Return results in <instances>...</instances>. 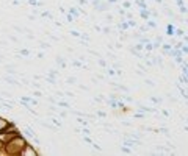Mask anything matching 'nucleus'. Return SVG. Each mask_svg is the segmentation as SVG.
Wrapping results in <instances>:
<instances>
[{
	"instance_id": "f257e3e1",
	"label": "nucleus",
	"mask_w": 188,
	"mask_h": 156,
	"mask_svg": "<svg viewBox=\"0 0 188 156\" xmlns=\"http://www.w3.org/2000/svg\"><path fill=\"white\" fill-rule=\"evenodd\" d=\"M25 145H27V141L23 139V136H21L17 133L14 137H11L5 144V153L6 155H21L22 148L25 147Z\"/></svg>"
},
{
	"instance_id": "f03ea898",
	"label": "nucleus",
	"mask_w": 188,
	"mask_h": 156,
	"mask_svg": "<svg viewBox=\"0 0 188 156\" xmlns=\"http://www.w3.org/2000/svg\"><path fill=\"white\" fill-rule=\"evenodd\" d=\"M2 81H5L6 84H9V86H17L19 84L17 77H13V75H8V74H6L5 77H2Z\"/></svg>"
},
{
	"instance_id": "7ed1b4c3",
	"label": "nucleus",
	"mask_w": 188,
	"mask_h": 156,
	"mask_svg": "<svg viewBox=\"0 0 188 156\" xmlns=\"http://www.w3.org/2000/svg\"><path fill=\"white\" fill-rule=\"evenodd\" d=\"M27 155H32V156H33V155H38V151H36L35 148L32 147V145H28V144H27L25 147L22 148V151H21V156H27Z\"/></svg>"
},
{
	"instance_id": "20e7f679",
	"label": "nucleus",
	"mask_w": 188,
	"mask_h": 156,
	"mask_svg": "<svg viewBox=\"0 0 188 156\" xmlns=\"http://www.w3.org/2000/svg\"><path fill=\"white\" fill-rule=\"evenodd\" d=\"M11 125H13L11 120H6L5 117H2V116H0V133H2L3 130H6V128H9Z\"/></svg>"
},
{
	"instance_id": "39448f33",
	"label": "nucleus",
	"mask_w": 188,
	"mask_h": 156,
	"mask_svg": "<svg viewBox=\"0 0 188 156\" xmlns=\"http://www.w3.org/2000/svg\"><path fill=\"white\" fill-rule=\"evenodd\" d=\"M23 133H25L27 136H30V137H32V136H36V131L33 130L32 127H28V125H25V127H23Z\"/></svg>"
},
{
	"instance_id": "423d86ee",
	"label": "nucleus",
	"mask_w": 188,
	"mask_h": 156,
	"mask_svg": "<svg viewBox=\"0 0 188 156\" xmlns=\"http://www.w3.org/2000/svg\"><path fill=\"white\" fill-rule=\"evenodd\" d=\"M13 30H14V31H17V33H23V31H25V27H19V25H13Z\"/></svg>"
},
{
	"instance_id": "0eeeda50",
	"label": "nucleus",
	"mask_w": 188,
	"mask_h": 156,
	"mask_svg": "<svg viewBox=\"0 0 188 156\" xmlns=\"http://www.w3.org/2000/svg\"><path fill=\"white\" fill-rule=\"evenodd\" d=\"M56 64H58L60 67H66V62H64L63 58H56Z\"/></svg>"
},
{
	"instance_id": "6e6552de",
	"label": "nucleus",
	"mask_w": 188,
	"mask_h": 156,
	"mask_svg": "<svg viewBox=\"0 0 188 156\" xmlns=\"http://www.w3.org/2000/svg\"><path fill=\"white\" fill-rule=\"evenodd\" d=\"M49 47H50L49 42H39V48H41V50H46V48H49Z\"/></svg>"
},
{
	"instance_id": "1a4fd4ad",
	"label": "nucleus",
	"mask_w": 188,
	"mask_h": 156,
	"mask_svg": "<svg viewBox=\"0 0 188 156\" xmlns=\"http://www.w3.org/2000/svg\"><path fill=\"white\" fill-rule=\"evenodd\" d=\"M19 53H21V56H30V50H27V48H21Z\"/></svg>"
},
{
	"instance_id": "9d476101",
	"label": "nucleus",
	"mask_w": 188,
	"mask_h": 156,
	"mask_svg": "<svg viewBox=\"0 0 188 156\" xmlns=\"http://www.w3.org/2000/svg\"><path fill=\"white\" fill-rule=\"evenodd\" d=\"M75 81H77V78H75V77H69V78H66V83H68V84H75Z\"/></svg>"
},
{
	"instance_id": "9b49d317",
	"label": "nucleus",
	"mask_w": 188,
	"mask_h": 156,
	"mask_svg": "<svg viewBox=\"0 0 188 156\" xmlns=\"http://www.w3.org/2000/svg\"><path fill=\"white\" fill-rule=\"evenodd\" d=\"M69 14H72V16H80V11H77L75 8H69Z\"/></svg>"
},
{
	"instance_id": "f8f14e48",
	"label": "nucleus",
	"mask_w": 188,
	"mask_h": 156,
	"mask_svg": "<svg viewBox=\"0 0 188 156\" xmlns=\"http://www.w3.org/2000/svg\"><path fill=\"white\" fill-rule=\"evenodd\" d=\"M33 97H35V98H41L42 97L41 91H39V89H38V91H35V92H33Z\"/></svg>"
},
{
	"instance_id": "ddd939ff",
	"label": "nucleus",
	"mask_w": 188,
	"mask_h": 156,
	"mask_svg": "<svg viewBox=\"0 0 188 156\" xmlns=\"http://www.w3.org/2000/svg\"><path fill=\"white\" fill-rule=\"evenodd\" d=\"M52 122H53V125H55V127H58V128L61 127V122H60L58 119H52Z\"/></svg>"
},
{
	"instance_id": "4468645a",
	"label": "nucleus",
	"mask_w": 188,
	"mask_h": 156,
	"mask_svg": "<svg viewBox=\"0 0 188 156\" xmlns=\"http://www.w3.org/2000/svg\"><path fill=\"white\" fill-rule=\"evenodd\" d=\"M141 16H143L146 21H149V13H147V11H144V9H143V11H141Z\"/></svg>"
},
{
	"instance_id": "2eb2a0df",
	"label": "nucleus",
	"mask_w": 188,
	"mask_h": 156,
	"mask_svg": "<svg viewBox=\"0 0 188 156\" xmlns=\"http://www.w3.org/2000/svg\"><path fill=\"white\" fill-rule=\"evenodd\" d=\"M41 16H42V17H47V19H52V14H50V13H47V11H44Z\"/></svg>"
},
{
	"instance_id": "dca6fc26",
	"label": "nucleus",
	"mask_w": 188,
	"mask_h": 156,
	"mask_svg": "<svg viewBox=\"0 0 188 156\" xmlns=\"http://www.w3.org/2000/svg\"><path fill=\"white\" fill-rule=\"evenodd\" d=\"M0 94H2L3 97H11V94H9L8 91H0Z\"/></svg>"
},
{
	"instance_id": "f3484780",
	"label": "nucleus",
	"mask_w": 188,
	"mask_h": 156,
	"mask_svg": "<svg viewBox=\"0 0 188 156\" xmlns=\"http://www.w3.org/2000/svg\"><path fill=\"white\" fill-rule=\"evenodd\" d=\"M168 35H169V36H171V35H174V27H171V25L168 27Z\"/></svg>"
},
{
	"instance_id": "a211bd4d",
	"label": "nucleus",
	"mask_w": 188,
	"mask_h": 156,
	"mask_svg": "<svg viewBox=\"0 0 188 156\" xmlns=\"http://www.w3.org/2000/svg\"><path fill=\"white\" fill-rule=\"evenodd\" d=\"M72 66H75V67H83V64L79 61H72Z\"/></svg>"
},
{
	"instance_id": "6ab92c4d",
	"label": "nucleus",
	"mask_w": 188,
	"mask_h": 156,
	"mask_svg": "<svg viewBox=\"0 0 188 156\" xmlns=\"http://www.w3.org/2000/svg\"><path fill=\"white\" fill-rule=\"evenodd\" d=\"M9 41H13V42H16V44H17V42H19V39L16 38V36H13V35H11V36H9Z\"/></svg>"
},
{
	"instance_id": "aec40b11",
	"label": "nucleus",
	"mask_w": 188,
	"mask_h": 156,
	"mask_svg": "<svg viewBox=\"0 0 188 156\" xmlns=\"http://www.w3.org/2000/svg\"><path fill=\"white\" fill-rule=\"evenodd\" d=\"M32 88H36V89H41V84H39V83H35V81H33V83H32Z\"/></svg>"
},
{
	"instance_id": "412c9836",
	"label": "nucleus",
	"mask_w": 188,
	"mask_h": 156,
	"mask_svg": "<svg viewBox=\"0 0 188 156\" xmlns=\"http://www.w3.org/2000/svg\"><path fill=\"white\" fill-rule=\"evenodd\" d=\"M70 35L75 36V38H80V33H79V31H75V30H74V31H70Z\"/></svg>"
},
{
	"instance_id": "4be33fe9",
	"label": "nucleus",
	"mask_w": 188,
	"mask_h": 156,
	"mask_svg": "<svg viewBox=\"0 0 188 156\" xmlns=\"http://www.w3.org/2000/svg\"><path fill=\"white\" fill-rule=\"evenodd\" d=\"M127 25H130V27H136V22L135 21H129V24Z\"/></svg>"
},
{
	"instance_id": "5701e85b",
	"label": "nucleus",
	"mask_w": 188,
	"mask_h": 156,
	"mask_svg": "<svg viewBox=\"0 0 188 156\" xmlns=\"http://www.w3.org/2000/svg\"><path fill=\"white\" fill-rule=\"evenodd\" d=\"M141 48H143V44H136L135 45V50H141Z\"/></svg>"
},
{
	"instance_id": "b1692460",
	"label": "nucleus",
	"mask_w": 188,
	"mask_h": 156,
	"mask_svg": "<svg viewBox=\"0 0 188 156\" xmlns=\"http://www.w3.org/2000/svg\"><path fill=\"white\" fill-rule=\"evenodd\" d=\"M146 83H147V86H150V88H154V83L150 81V80H146Z\"/></svg>"
},
{
	"instance_id": "393cba45",
	"label": "nucleus",
	"mask_w": 188,
	"mask_h": 156,
	"mask_svg": "<svg viewBox=\"0 0 188 156\" xmlns=\"http://www.w3.org/2000/svg\"><path fill=\"white\" fill-rule=\"evenodd\" d=\"M99 64H100V66H103V67H105V66H107V64H105V61H103V59H99Z\"/></svg>"
},
{
	"instance_id": "a878e982",
	"label": "nucleus",
	"mask_w": 188,
	"mask_h": 156,
	"mask_svg": "<svg viewBox=\"0 0 188 156\" xmlns=\"http://www.w3.org/2000/svg\"><path fill=\"white\" fill-rule=\"evenodd\" d=\"M176 33H177V35H179V36H183V31H182V30H177Z\"/></svg>"
},
{
	"instance_id": "bb28decb",
	"label": "nucleus",
	"mask_w": 188,
	"mask_h": 156,
	"mask_svg": "<svg viewBox=\"0 0 188 156\" xmlns=\"http://www.w3.org/2000/svg\"><path fill=\"white\" fill-rule=\"evenodd\" d=\"M82 131H83V134H85V136H88V134H89V131L86 130V128H85V130H82Z\"/></svg>"
},
{
	"instance_id": "cd10ccee",
	"label": "nucleus",
	"mask_w": 188,
	"mask_h": 156,
	"mask_svg": "<svg viewBox=\"0 0 188 156\" xmlns=\"http://www.w3.org/2000/svg\"><path fill=\"white\" fill-rule=\"evenodd\" d=\"M155 2H158V3H160V2H162V0H155Z\"/></svg>"
},
{
	"instance_id": "c85d7f7f",
	"label": "nucleus",
	"mask_w": 188,
	"mask_h": 156,
	"mask_svg": "<svg viewBox=\"0 0 188 156\" xmlns=\"http://www.w3.org/2000/svg\"><path fill=\"white\" fill-rule=\"evenodd\" d=\"M2 100H3V98H2V97H0V102H2Z\"/></svg>"
}]
</instances>
